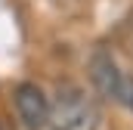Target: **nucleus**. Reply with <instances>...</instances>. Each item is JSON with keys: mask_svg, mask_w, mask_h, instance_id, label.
<instances>
[{"mask_svg": "<svg viewBox=\"0 0 133 130\" xmlns=\"http://www.w3.org/2000/svg\"><path fill=\"white\" fill-rule=\"evenodd\" d=\"M50 121L56 130H99V105L81 87L65 84L50 102Z\"/></svg>", "mask_w": 133, "mask_h": 130, "instance_id": "obj_1", "label": "nucleus"}, {"mask_svg": "<svg viewBox=\"0 0 133 130\" xmlns=\"http://www.w3.org/2000/svg\"><path fill=\"white\" fill-rule=\"evenodd\" d=\"M16 112L28 130H43L50 124V99L37 84H19L16 87Z\"/></svg>", "mask_w": 133, "mask_h": 130, "instance_id": "obj_2", "label": "nucleus"}, {"mask_svg": "<svg viewBox=\"0 0 133 130\" xmlns=\"http://www.w3.org/2000/svg\"><path fill=\"white\" fill-rule=\"evenodd\" d=\"M90 77H93V84H96V90H99L102 96L115 99V90H118V84H121L124 71H121L118 62L111 59V53L96 50V53H93V59H90Z\"/></svg>", "mask_w": 133, "mask_h": 130, "instance_id": "obj_3", "label": "nucleus"}, {"mask_svg": "<svg viewBox=\"0 0 133 130\" xmlns=\"http://www.w3.org/2000/svg\"><path fill=\"white\" fill-rule=\"evenodd\" d=\"M115 102H121L124 108L133 112V74H124V77H121V84H118V90H115Z\"/></svg>", "mask_w": 133, "mask_h": 130, "instance_id": "obj_4", "label": "nucleus"}]
</instances>
